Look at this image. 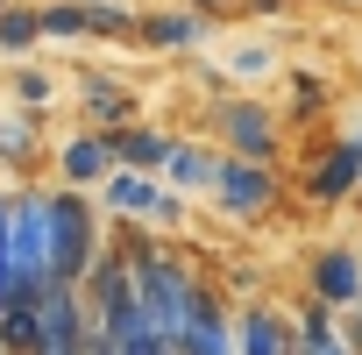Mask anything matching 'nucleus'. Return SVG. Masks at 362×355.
Returning <instances> with one entry per match:
<instances>
[{
  "label": "nucleus",
  "instance_id": "nucleus-1",
  "mask_svg": "<svg viewBox=\"0 0 362 355\" xmlns=\"http://www.w3.org/2000/svg\"><path fill=\"white\" fill-rule=\"evenodd\" d=\"M121 256H128V277H135V298H142V320L170 341L177 334V320H185V298H192V263H177L170 249H156L142 228H128L121 235Z\"/></svg>",
  "mask_w": 362,
  "mask_h": 355
},
{
  "label": "nucleus",
  "instance_id": "nucleus-2",
  "mask_svg": "<svg viewBox=\"0 0 362 355\" xmlns=\"http://www.w3.org/2000/svg\"><path fill=\"white\" fill-rule=\"evenodd\" d=\"M93 249H100V214H93V199H86L78 185L43 192V256H50V277H57V284H78L86 263H93Z\"/></svg>",
  "mask_w": 362,
  "mask_h": 355
},
{
  "label": "nucleus",
  "instance_id": "nucleus-3",
  "mask_svg": "<svg viewBox=\"0 0 362 355\" xmlns=\"http://www.w3.org/2000/svg\"><path fill=\"white\" fill-rule=\"evenodd\" d=\"M78 291H86V313H93V334L121 341V334L149 327V320H142V298H135V277H128V256H121V242H100V249H93V263H86Z\"/></svg>",
  "mask_w": 362,
  "mask_h": 355
},
{
  "label": "nucleus",
  "instance_id": "nucleus-4",
  "mask_svg": "<svg viewBox=\"0 0 362 355\" xmlns=\"http://www.w3.org/2000/svg\"><path fill=\"white\" fill-rule=\"evenodd\" d=\"M214 199H221V214H235V221H270V214L284 206V185H277L270 163L221 156V170H214Z\"/></svg>",
  "mask_w": 362,
  "mask_h": 355
},
{
  "label": "nucleus",
  "instance_id": "nucleus-5",
  "mask_svg": "<svg viewBox=\"0 0 362 355\" xmlns=\"http://www.w3.org/2000/svg\"><path fill=\"white\" fill-rule=\"evenodd\" d=\"M86 348H93L86 291L50 277V291H43V320H36V348H29V355H86Z\"/></svg>",
  "mask_w": 362,
  "mask_h": 355
},
{
  "label": "nucleus",
  "instance_id": "nucleus-6",
  "mask_svg": "<svg viewBox=\"0 0 362 355\" xmlns=\"http://www.w3.org/2000/svg\"><path fill=\"white\" fill-rule=\"evenodd\" d=\"M100 192H107V206H114L121 221H135V228H142V221L163 228V221L185 214V199H177L170 185H156V170H121V163H114V170L100 178Z\"/></svg>",
  "mask_w": 362,
  "mask_h": 355
},
{
  "label": "nucleus",
  "instance_id": "nucleus-7",
  "mask_svg": "<svg viewBox=\"0 0 362 355\" xmlns=\"http://www.w3.org/2000/svg\"><path fill=\"white\" fill-rule=\"evenodd\" d=\"M170 355H235V320H228L214 284H192L185 320H177V334H170Z\"/></svg>",
  "mask_w": 362,
  "mask_h": 355
},
{
  "label": "nucleus",
  "instance_id": "nucleus-8",
  "mask_svg": "<svg viewBox=\"0 0 362 355\" xmlns=\"http://www.w3.org/2000/svg\"><path fill=\"white\" fill-rule=\"evenodd\" d=\"M8 263H15V277H43V284H50V256H43V192H15V199H8Z\"/></svg>",
  "mask_w": 362,
  "mask_h": 355
},
{
  "label": "nucleus",
  "instance_id": "nucleus-9",
  "mask_svg": "<svg viewBox=\"0 0 362 355\" xmlns=\"http://www.w3.org/2000/svg\"><path fill=\"white\" fill-rule=\"evenodd\" d=\"M221 135L242 163H277V121L263 100H228L221 107Z\"/></svg>",
  "mask_w": 362,
  "mask_h": 355
},
{
  "label": "nucleus",
  "instance_id": "nucleus-10",
  "mask_svg": "<svg viewBox=\"0 0 362 355\" xmlns=\"http://www.w3.org/2000/svg\"><path fill=\"white\" fill-rule=\"evenodd\" d=\"M313 298L320 305H362V256L355 249H320L313 256Z\"/></svg>",
  "mask_w": 362,
  "mask_h": 355
},
{
  "label": "nucleus",
  "instance_id": "nucleus-11",
  "mask_svg": "<svg viewBox=\"0 0 362 355\" xmlns=\"http://www.w3.org/2000/svg\"><path fill=\"white\" fill-rule=\"evenodd\" d=\"M57 170H64V185H100V178L114 170V135L107 128H86V135H71V142H57Z\"/></svg>",
  "mask_w": 362,
  "mask_h": 355
},
{
  "label": "nucleus",
  "instance_id": "nucleus-12",
  "mask_svg": "<svg viewBox=\"0 0 362 355\" xmlns=\"http://www.w3.org/2000/svg\"><path fill=\"white\" fill-rule=\"evenodd\" d=\"M78 107H86V128H107V135L135 121V93L121 78H107V71H86L78 78Z\"/></svg>",
  "mask_w": 362,
  "mask_h": 355
},
{
  "label": "nucleus",
  "instance_id": "nucleus-13",
  "mask_svg": "<svg viewBox=\"0 0 362 355\" xmlns=\"http://www.w3.org/2000/svg\"><path fill=\"white\" fill-rule=\"evenodd\" d=\"M235 355H291V320L270 313L263 298L235 313Z\"/></svg>",
  "mask_w": 362,
  "mask_h": 355
},
{
  "label": "nucleus",
  "instance_id": "nucleus-14",
  "mask_svg": "<svg viewBox=\"0 0 362 355\" xmlns=\"http://www.w3.org/2000/svg\"><path fill=\"white\" fill-rule=\"evenodd\" d=\"M355 178H362V142H334V149L313 163L305 192H313L320 206H334V199H348V192H355Z\"/></svg>",
  "mask_w": 362,
  "mask_h": 355
},
{
  "label": "nucleus",
  "instance_id": "nucleus-15",
  "mask_svg": "<svg viewBox=\"0 0 362 355\" xmlns=\"http://www.w3.org/2000/svg\"><path fill=\"white\" fill-rule=\"evenodd\" d=\"M214 170H221L214 149L177 142V135H170V149H163V178H170V192H214Z\"/></svg>",
  "mask_w": 362,
  "mask_h": 355
},
{
  "label": "nucleus",
  "instance_id": "nucleus-16",
  "mask_svg": "<svg viewBox=\"0 0 362 355\" xmlns=\"http://www.w3.org/2000/svg\"><path fill=\"white\" fill-rule=\"evenodd\" d=\"M206 36L199 15H135V43L142 50H192Z\"/></svg>",
  "mask_w": 362,
  "mask_h": 355
},
{
  "label": "nucleus",
  "instance_id": "nucleus-17",
  "mask_svg": "<svg viewBox=\"0 0 362 355\" xmlns=\"http://www.w3.org/2000/svg\"><path fill=\"white\" fill-rule=\"evenodd\" d=\"M163 149H170L163 128H142V121L114 128V163H121V170H163Z\"/></svg>",
  "mask_w": 362,
  "mask_h": 355
},
{
  "label": "nucleus",
  "instance_id": "nucleus-18",
  "mask_svg": "<svg viewBox=\"0 0 362 355\" xmlns=\"http://www.w3.org/2000/svg\"><path fill=\"white\" fill-rule=\"evenodd\" d=\"M36 22L57 43H86L93 36V8H86V0H50V8H36Z\"/></svg>",
  "mask_w": 362,
  "mask_h": 355
},
{
  "label": "nucleus",
  "instance_id": "nucleus-19",
  "mask_svg": "<svg viewBox=\"0 0 362 355\" xmlns=\"http://www.w3.org/2000/svg\"><path fill=\"white\" fill-rule=\"evenodd\" d=\"M36 43H43V22H36V8L8 0V8H0V50H8V57H22V50H36Z\"/></svg>",
  "mask_w": 362,
  "mask_h": 355
},
{
  "label": "nucleus",
  "instance_id": "nucleus-20",
  "mask_svg": "<svg viewBox=\"0 0 362 355\" xmlns=\"http://www.w3.org/2000/svg\"><path fill=\"white\" fill-rule=\"evenodd\" d=\"M8 93H15V107H22V114H43V107H50V71H22Z\"/></svg>",
  "mask_w": 362,
  "mask_h": 355
},
{
  "label": "nucleus",
  "instance_id": "nucleus-21",
  "mask_svg": "<svg viewBox=\"0 0 362 355\" xmlns=\"http://www.w3.org/2000/svg\"><path fill=\"white\" fill-rule=\"evenodd\" d=\"M327 107V86L313 71H291V114H320Z\"/></svg>",
  "mask_w": 362,
  "mask_h": 355
},
{
  "label": "nucleus",
  "instance_id": "nucleus-22",
  "mask_svg": "<svg viewBox=\"0 0 362 355\" xmlns=\"http://www.w3.org/2000/svg\"><path fill=\"white\" fill-rule=\"evenodd\" d=\"M114 355H170V341H163L156 327H135V334H121V341H114Z\"/></svg>",
  "mask_w": 362,
  "mask_h": 355
},
{
  "label": "nucleus",
  "instance_id": "nucleus-23",
  "mask_svg": "<svg viewBox=\"0 0 362 355\" xmlns=\"http://www.w3.org/2000/svg\"><path fill=\"white\" fill-rule=\"evenodd\" d=\"M29 142H36V128H29L22 114H15V121H0V156H15V163H22V156H29Z\"/></svg>",
  "mask_w": 362,
  "mask_h": 355
},
{
  "label": "nucleus",
  "instance_id": "nucleus-24",
  "mask_svg": "<svg viewBox=\"0 0 362 355\" xmlns=\"http://www.w3.org/2000/svg\"><path fill=\"white\" fill-rule=\"evenodd\" d=\"M341 341H348V348L362 355V313H355V320H341Z\"/></svg>",
  "mask_w": 362,
  "mask_h": 355
},
{
  "label": "nucleus",
  "instance_id": "nucleus-25",
  "mask_svg": "<svg viewBox=\"0 0 362 355\" xmlns=\"http://www.w3.org/2000/svg\"><path fill=\"white\" fill-rule=\"evenodd\" d=\"M192 8H199V15H221V8H235V0H192Z\"/></svg>",
  "mask_w": 362,
  "mask_h": 355
},
{
  "label": "nucleus",
  "instance_id": "nucleus-26",
  "mask_svg": "<svg viewBox=\"0 0 362 355\" xmlns=\"http://www.w3.org/2000/svg\"><path fill=\"white\" fill-rule=\"evenodd\" d=\"M86 355H114V341H107V334H93V348H86Z\"/></svg>",
  "mask_w": 362,
  "mask_h": 355
},
{
  "label": "nucleus",
  "instance_id": "nucleus-27",
  "mask_svg": "<svg viewBox=\"0 0 362 355\" xmlns=\"http://www.w3.org/2000/svg\"><path fill=\"white\" fill-rule=\"evenodd\" d=\"M0 8H8V0H0Z\"/></svg>",
  "mask_w": 362,
  "mask_h": 355
},
{
  "label": "nucleus",
  "instance_id": "nucleus-28",
  "mask_svg": "<svg viewBox=\"0 0 362 355\" xmlns=\"http://www.w3.org/2000/svg\"><path fill=\"white\" fill-rule=\"evenodd\" d=\"M355 185H362V178H355Z\"/></svg>",
  "mask_w": 362,
  "mask_h": 355
},
{
  "label": "nucleus",
  "instance_id": "nucleus-29",
  "mask_svg": "<svg viewBox=\"0 0 362 355\" xmlns=\"http://www.w3.org/2000/svg\"><path fill=\"white\" fill-rule=\"evenodd\" d=\"M355 142H362V135H355Z\"/></svg>",
  "mask_w": 362,
  "mask_h": 355
}]
</instances>
